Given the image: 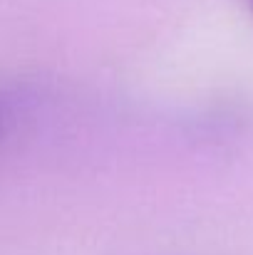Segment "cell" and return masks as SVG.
<instances>
[{
    "mask_svg": "<svg viewBox=\"0 0 253 255\" xmlns=\"http://www.w3.org/2000/svg\"><path fill=\"white\" fill-rule=\"evenodd\" d=\"M5 127H7V109H5V104L0 102V136L5 134Z\"/></svg>",
    "mask_w": 253,
    "mask_h": 255,
    "instance_id": "cell-1",
    "label": "cell"
},
{
    "mask_svg": "<svg viewBox=\"0 0 253 255\" xmlns=\"http://www.w3.org/2000/svg\"><path fill=\"white\" fill-rule=\"evenodd\" d=\"M249 2H251V7H253V0H249Z\"/></svg>",
    "mask_w": 253,
    "mask_h": 255,
    "instance_id": "cell-2",
    "label": "cell"
}]
</instances>
